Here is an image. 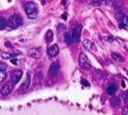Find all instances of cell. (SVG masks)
Here are the masks:
<instances>
[{"label":"cell","instance_id":"obj_1","mask_svg":"<svg viewBox=\"0 0 128 115\" xmlns=\"http://www.w3.org/2000/svg\"><path fill=\"white\" fill-rule=\"evenodd\" d=\"M24 9H25V12H26L28 18L35 19L37 17V15H38V8H37L36 4L34 2H28V3H26Z\"/></svg>","mask_w":128,"mask_h":115},{"label":"cell","instance_id":"obj_2","mask_svg":"<svg viewBox=\"0 0 128 115\" xmlns=\"http://www.w3.org/2000/svg\"><path fill=\"white\" fill-rule=\"evenodd\" d=\"M23 24V18L20 14H14L8 19V26L12 29H15Z\"/></svg>","mask_w":128,"mask_h":115},{"label":"cell","instance_id":"obj_3","mask_svg":"<svg viewBox=\"0 0 128 115\" xmlns=\"http://www.w3.org/2000/svg\"><path fill=\"white\" fill-rule=\"evenodd\" d=\"M79 64H80V67L84 69H89L91 68V63L84 52H82L80 56H79Z\"/></svg>","mask_w":128,"mask_h":115},{"label":"cell","instance_id":"obj_4","mask_svg":"<svg viewBox=\"0 0 128 115\" xmlns=\"http://www.w3.org/2000/svg\"><path fill=\"white\" fill-rule=\"evenodd\" d=\"M72 37H73L74 41L79 42L81 39V34H82V25H76L73 28L72 32H71Z\"/></svg>","mask_w":128,"mask_h":115},{"label":"cell","instance_id":"obj_5","mask_svg":"<svg viewBox=\"0 0 128 115\" xmlns=\"http://www.w3.org/2000/svg\"><path fill=\"white\" fill-rule=\"evenodd\" d=\"M116 18L118 19V21L120 22V27L124 28V26H128V17L124 14H122V12H119L116 14Z\"/></svg>","mask_w":128,"mask_h":115},{"label":"cell","instance_id":"obj_6","mask_svg":"<svg viewBox=\"0 0 128 115\" xmlns=\"http://www.w3.org/2000/svg\"><path fill=\"white\" fill-rule=\"evenodd\" d=\"M23 75V71L21 69H15L12 71V73L10 75V80H12V84L15 85V84L18 83V81L21 79Z\"/></svg>","mask_w":128,"mask_h":115},{"label":"cell","instance_id":"obj_7","mask_svg":"<svg viewBox=\"0 0 128 115\" xmlns=\"http://www.w3.org/2000/svg\"><path fill=\"white\" fill-rule=\"evenodd\" d=\"M59 69H60L59 63L53 62V63L50 65V69H48V75H50V77H51V78L55 77V76L57 75V73L59 72Z\"/></svg>","mask_w":128,"mask_h":115},{"label":"cell","instance_id":"obj_8","mask_svg":"<svg viewBox=\"0 0 128 115\" xmlns=\"http://www.w3.org/2000/svg\"><path fill=\"white\" fill-rule=\"evenodd\" d=\"M42 80H43V74L42 71L38 70L35 72L34 76H33V80H32V85L33 87H38L42 84Z\"/></svg>","mask_w":128,"mask_h":115},{"label":"cell","instance_id":"obj_9","mask_svg":"<svg viewBox=\"0 0 128 115\" xmlns=\"http://www.w3.org/2000/svg\"><path fill=\"white\" fill-rule=\"evenodd\" d=\"M48 54L50 57H55V56H57L59 54V47L58 45H51V46L48 47Z\"/></svg>","mask_w":128,"mask_h":115},{"label":"cell","instance_id":"obj_10","mask_svg":"<svg viewBox=\"0 0 128 115\" xmlns=\"http://www.w3.org/2000/svg\"><path fill=\"white\" fill-rule=\"evenodd\" d=\"M12 84H6L3 86V87L1 88V90H0V93H1V95H3V96H7V95H9L10 93L12 92Z\"/></svg>","mask_w":128,"mask_h":115},{"label":"cell","instance_id":"obj_11","mask_svg":"<svg viewBox=\"0 0 128 115\" xmlns=\"http://www.w3.org/2000/svg\"><path fill=\"white\" fill-rule=\"evenodd\" d=\"M30 81H32V78H30V74L28 73L27 74V77H26V80L23 82L22 84V86L20 87V89L21 90H25V89H27L28 87L30 86Z\"/></svg>","mask_w":128,"mask_h":115},{"label":"cell","instance_id":"obj_12","mask_svg":"<svg viewBox=\"0 0 128 115\" xmlns=\"http://www.w3.org/2000/svg\"><path fill=\"white\" fill-rule=\"evenodd\" d=\"M40 51L38 50V49H30V51H28V55L30 56V57H33V58H39L40 57Z\"/></svg>","mask_w":128,"mask_h":115},{"label":"cell","instance_id":"obj_13","mask_svg":"<svg viewBox=\"0 0 128 115\" xmlns=\"http://www.w3.org/2000/svg\"><path fill=\"white\" fill-rule=\"evenodd\" d=\"M117 86L115 85V84H110L108 87H106V92H107V94H109V95H113L115 92L117 91Z\"/></svg>","mask_w":128,"mask_h":115},{"label":"cell","instance_id":"obj_14","mask_svg":"<svg viewBox=\"0 0 128 115\" xmlns=\"http://www.w3.org/2000/svg\"><path fill=\"white\" fill-rule=\"evenodd\" d=\"M111 57H112V59H114V61L118 62V63H122L124 61V57L120 54H119V53H116V52H112L111 53Z\"/></svg>","mask_w":128,"mask_h":115},{"label":"cell","instance_id":"obj_15","mask_svg":"<svg viewBox=\"0 0 128 115\" xmlns=\"http://www.w3.org/2000/svg\"><path fill=\"white\" fill-rule=\"evenodd\" d=\"M64 41H66V43L68 45H71V44L73 43L74 39H73V37H72L71 32H66V33L64 34Z\"/></svg>","mask_w":128,"mask_h":115},{"label":"cell","instance_id":"obj_16","mask_svg":"<svg viewBox=\"0 0 128 115\" xmlns=\"http://www.w3.org/2000/svg\"><path fill=\"white\" fill-rule=\"evenodd\" d=\"M110 105L112 106H119L120 105V99L119 97H113V98H111V100H110Z\"/></svg>","mask_w":128,"mask_h":115},{"label":"cell","instance_id":"obj_17","mask_svg":"<svg viewBox=\"0 0 128 115\" xmlns=\"http://www.w3.org/2000/svg\"><path fill=\"white\" fill-rule=\"evenodd\" d=\"M82 45H84V47L86 50L91 51L92 47H93V43H92V41H90L89 39H84V40L82 41Z\"/></svg>","mask_w":128,"mask_h":115},{"label":"cell","instance_id":"obj_18","mask_svg":"<svg viewBox=\"0 0 128 115\" xmlns=\"http://www.w3.org/2000/svg\"><path fill=\"white\" fill-rule=\"evenodd\" d=\"M45 38H46V43H50L52 40H53V32L52 31H48L46 33V36H45Z\"/></svg>","mask_w":128,"mask_h":115},{"label":"cell","instance_id":"obj_19","mask_svg":"<svg viewBox=\"0 0 128 115\" xmlns=\"http://www.w3.org/2000/svg\"><path fill=\"white\" fill-rule=\"evenodd\" d=\"M8 25V21L4 17H0V30H4Z\"/></svg>","mask_w":128,"mask_h":115},{"label":"cell","instance_id":"obj_20","mask_svg":"<svg viewBox=\"0 0 128 115\" xmlns=\"http://www.w3.org/2000/svg\"><path fill=\"white\" fill-rule=\"evenodd\" d=\"M16 55V54H10V53H2L1 54V57L3 59H12V57Z\"/></svg>","mask_w":128,"mask_h":115},{"label":"cell","instance_id":"obj_21","mask_svg":"<svg viewBox=\"0 0 128 115\" xmlns=\"http://www.w3.org/2000/svg\"><path fill=\"white\" fill-rule=\"evenodd\" d=\"M7 77V73H6V71H0V83H2L3 81H4L5 79Z\"/></svg>","mask_w":128,"mask_h":115},{"label":"cell","instance_id":"obj_22","mask_svg":"<svg viewBox=\"0 0 128 115\" xmlns=\"http://www.w3.org/2000/svg\"><path fill=\"white\" fill-rule=\"evenodd\" d=\"M122 100H124V104H128V90L127 91L124 92V94H122Z\"/></svg>","mask_w":128,"mask_h":115},{"label":"cell","instance_id":"obj_23","mask_svg":"<svg viewBox=\"0 0 128 115\" xmlns=\"http://www.w3.org/2000/svg\"><path fill=\"white\" fill-rule=\"evenodd\" d=\"M102 0H92V5H94V6H99V5L102 4Z\"/></svg>","mask_w":128,"mask_h":115},{"label":"cell","instance_id":"obj_24","mask_svg":"<svg viewBox=\"0 0 128 115\" xmlns=\"http://www.w3.org/2000/svg\"><path fill=\"white\" fill-rule=\"evenodd\" d=\"M7 68V65L5 63H0V71H4Z\"/></svg>","mask_w":128,"mask_h":115},{"label":"cell","instance_id":"obj_25","mask_svg":"<svg viewBox=\"0 0 128 115\" xmlns=\"http://www.w3.org/2000/svg\"><path fill=\"white\" fill-rule=\"evenodd\" d=\"M122 115H128V106H125L122 108Z\"/></svg>","mask_w":128,"mask_h":115},{"label":"cell","instance_id":"obj_26","mask_svg":"<svg viewBox=\"0 0 128 115\" xmlns=\"http://www.w3.org/2000/svg\"><path fill=\"white\" fill-rule=\"evenodd\" d=\"M82 86H84V87H89V83L87 82L86 79H82Z\"/></svg>","mask_w":128,"mask_h":115},{"label":"cell","instance_id":"obj_27","mask_svg":"<svg viewBox=\"0 0 128 115\" xmlns=\"http://www.w3.org/2000/svg\"><path fill=\"white\" fill-rule=\"evenodd\" d=\"M105 39H106V40H107V41L108 42H112L113 41V40H114V38H113V36H106L105 37Z\"/></svg>","mask_w":128,"mask_h":115},{"label":"cell","instance_id":"obj_28","mask_svg":"<svg viewBox=\"0 0 128 115\" xmlns=\"http://www.w3.org/2000/svg\"><path fill=\"white\" fill-rule=\"evenodd\" d=\"M5 46L7 47V48H12V44H10V42H6V43H5Z\"/></svg>","mask_w":128,"mask_h":115},{"label":"cell","instance_id":"obj_29","mask_svg":"<svg viewBox=\"0 0 128 115\" xmlns=\"http://www.w3.org/2000/svg\"><path fill=\"white\" fill-rule=\"evenodd\" d=\"M10 62H12V63L14 65L17 64V60H16V59H10Z\"/></svg>","mask_w":128,"mask_h":115},{"label":"cell","instance_id":"obj_30","mask_svg":"<svg viewBox=\"0 0 128 115\" xmlns=\"http://www.w3.org/2000/svg\"><path fill=\"white\" fill-rule=\"evenodd\" d=\"M66 15H68V14H66V13L63 14V15H62V18L64 19V20H66Z\"/></svg>","mask_w":128,"mask_h":115},{"label":"cell","instance_id":"obj_31","mask_svg":"<svg viewBox=\"0 0 128 115\" xmlns=\"http://www.w3.org/2000/svg\"><path fill=\"white\" fill-rule=\"evenodd\" d=\"M120 84H122V87H125V83H124V80H122V82H120Z\"/></svg>","mask_w":128,"mask_h":115},{"label":"cell","instance_id":"obj_32","mask_svg":"<svg viewBox=\"0 0 128 115\" xmlns=\"http://www.w3.org/2000/svg\"><path fill=\"white\" fill-rule=\"evenodd\" d=\"M66 0H63L62 1V5H66Z\"/></svg>","mask_w":128,"mask_h":115}]
</instances>
